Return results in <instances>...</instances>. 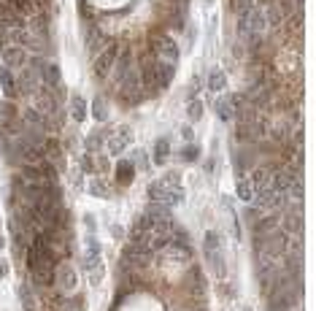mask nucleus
Returning a JSON list of instances; mask_svg holds the SVG:
<instances>
[{
  "label": "nucleus",
  "instance_id": "b1692460",
  "mask_svg": "<svg viewBox=\"0 0 316 311\" xmlns=\"http://www.w3.org/2000/svg\"><path fill=\"white\" fill-rule=\"evenodd\" d=\"M60 282H62L65 290L76 287V274H73V268H70V265H60Z\"/></svg>",
  "mask_w": 316,
  "mask_h": 311
},
{
  "label": "nucleus",
  "instance_id": "393cba45",
  "mask_svg": "<svg viewBox=\"0 0 316 311\" xmlns=\"http://www.w3.org/2000/svg\"><path fill=\"white\" fill-rule=\"evenodd\" d=\"M84 146H86V154H92V152H98L100 146H103V133H92L86 136V141H84Z\"/></svg>",
  "mask_w": 316,
  "mask_h": 311
},
{
  "label": "nucleus",
  "instance_id": "9d476101",
  "mask_svg": "<svg viewBox=\"0 0 316 311\" xmlns=\"http://www.w3.org/2000/svg\"><path fill=\"white\" fill-rule=\"evenodd\" d=\"M30 274H33L35 287H52L54 284V265L52 262H43V265H38L35 271H30Z\"/></svg>",
  "mask_w": 316,
  "mask_h": 311
},
{
  "label": "nucleus",
  "instance_id": "f3484780",
  "mask_svg": "<svg viewBox=\"0 0 316 311\" xmlns=\"http://www.w3.org/2000/svg\"><path fill=\"white\" fill-rule=\"evenodd\" d=\"M170 157V141L168 138H157V144H154V162L157 165H165Z\"/></svg>",
  "mask_w": 316,
  "mask_h": 311
},
{
  "label": "nucleus",
  "instance_id": "c85d7f7f",
  "mask_svg": "<svg viewBox=\"0 0 316 311\" xmlns=\"http://www.w3.org/2000/svg\"><path fill=\"white\" fill-rule=\"evenodd\" d=\"M81 168L86 170V173H92V170H95V162H92V154H86V157H84V162H81Z\"/></svg>",
  "mask_w": 316,
  "mask_h": 311
},
{
  "label": "nucleus",
  "instance_id": "2f4dec72",
  "mask_svg": "<svg viewBox=\"0 0 316 311\" xmlns=\"http://www.w3.org/2000/svg\"><path fill=\"white\" fill-rule=\"evenodd\" d=\"M187 3H189V0H173V6H176V9H187Z\"/></svg>",
  "mask_w": 316,
  "mask_h": 311
},
{
  "label": "nucleus",
  "instance_id": "39448f33",
  "mask_svg": "<svg viewBox=\"0 0 316 311\" xmlns=\"http://www.w3.org/2000/svg\"><path fill=\"white\" fill-rule=\"evenodd\" d=\"M130 141H132V130L127 127V124H119V127L111 133V138H108V152H111V154H122L130 146Z\"/></svg>",
  "mask_w": 316,
  "mask_h": 311
},
{
  "label": "nucleus",
  "instance_id": "7ed1b4c3",
  "mask_svg": "<svg viewBox=\"0 0 316 311\" xmlns=\"http://www.w3.org/2000/svg\"><path fill=\"white\" fill-rule=\"evenodd\" d=\"M303 206L295 203V206H289V208H284V216H281V233H287V236H303Z\"/></svg>",
  "mask_w": 316,
  "mask_h": 311
},
{
  "label": "nucleus",
  "instance_id": "423d86ee",
  "mask_svg": "<svg viewBox=\"0 0 316 311\" xmlns=\"http://www.w3.org/2000/svg\"><path fill=\"white\" fill-rule=\"evenodd\" d=\"M41 84L46 90H54L57 92V98H60V92H62V76H60V68L54 65V62H43V68H41Z\"/></svg>",
  "mask_w": 316,
  "mask_h": 311
},
{
  "label": "nucleus",
  "instance_id": "72a5a7b5",
  "mask_svg": "<svg viewBox=\"0 0 316 311\" xmlns=\"http://www.w3.org/2000/svg\"><path fill=\"white\" fill-rule=\"evenodd\" d=\"M246 311H251V308H246Z\"/></svg>",
  "mask_w": 316,
  "mask_h": 311
},
{
  "label": "nucleus",
  "instance_id": "1a4fd4ad",
  "mask_svg": "<svg viewBox=\"0 0 316 311\" xmlns=\"http://www.w3.org/2000/svg\"><path fill=\"white\" fill-rule=\"evenodd\" d=\"M84 268L92 271L100 268V244L95 238H86V246H84Z\"/></svg>",
  "mask_w": 316,
  "mask_h": 311
},
{
  "label": "nucleus",
  "instance_id": "bb28decb",
  "mask_svg": "<svg viewBox=\"0 0 316 311\" xmlns=\"http://www.w3.org/2000/svg\"><path fill=\"white\" fill-rule=\"evenodd\" d=\"M149 157H146V152L144 149H138V152H132V157H130V162H132V168L136 170H146L149 168V162H146Z\"/></svg>",
  "mask_w": 316,
  "mask_h": 311
},
{
  "label": "nucleus",
  "instance_id": "ddd939ff",
  "mask_svg": "<svg viewBox=\"0 0 316 311\" xmlns=\"http://www.w3.org/2000/svg\"><path fill=\"white\" fill-rule=\"evenodd\" d=\"M116 79H124V76H127V71L132 68V52L130 49H119V54H116Z\"/></svg>",
  "mask_w": 316,
  "mask_h": 311
},
{
  "label": "nucleus",
  "instance_id": "a878e982",
  "mask_svg": "<svg viewBox=\"0 0 316 311\" xmlns=\"http://www.w3.org/2000/svg\"><path fill=\"white\" fill-rule=\"evenodd\" d=\"M187 114H189V119H192V122H200L203 119V103H200V100H189Z\"/></svg>",
  "mask_w": 316,
  "mask_h": 311
},
{
  "label": "nucleus",
  "instance_id": "f8f14e48",
  "mask_svg": "<svg viewBox=\"0 0 316 311\" xmlns=\"http://www.w3.org/2000/svg\"><path fill=\"white\" fill-rule=\"evenodd\" d=\"M262 14H265V25H267V30H273V27H279L281 22H284V9L281 6H276V3H270V6H262Z\"/></svg>",
  "mask_w": 316,
  "mask_h": 311
},
{
  "label": "nucleus",
  "instance_id": "5701e85b",
  "mask_svg": "<svg viewBox=\"0 0 316 311\" xmlns=\"http://www.w3.org/2000/svg\"><path fill=\"white\" fill-rule=\"evenodd\" d=\"M251 9H254V0H230V11H233V14H238V17L249 14Z\"/></svg>",
  "mask_w": 316,
  "mask_h": 311
},
{
  "label": "nucleus",
  "instance_id": "4468645a",
  "mask_svg": "<svg viewBox=\"0 0 316 311\" xmlns=\"http://www.w3.org/2000/svg\"><path fill=\"white\" fill-rule=\"evenodd\" d=\"M136 179V168H132L130 160H119L116 162V182L119 184H130Z\"/></svg>",
  "mask_w": 316,
  "mask_h": 311
},
{
  "label": "nucleus",
  "instance_id": "cd10ccee",
  "mask_svg": "<svg viewBox=\"0 0 316 311\" xmlns=\"http://www.w3.org/2000/svg\"><path fill=\"white\" fill-rule=\"evenodd\" d=\"M197 154H200V149H197V146H192V144H189V146H184V149L178 152V157L184 160V162H195V160H197Z\"/></svg>",
  "mask_w": 316,
  "mask_h": 311
},
{
  "label": "nucleus",
  "instance_id": "473e14b6",
  "mask_svg": "<svg viewBox=\"0 0 316 311\" xmlns=\"http://www.w3.org/2000/svg\"><path fill=\"white\" fill-rule=\"evenodd\" d=\"M3 246H6V238H3V236H0V252H3Z\"/></svg>",
  "mask_w": 316,
  "mask_h": 311
},
{
  "label": "nucleus",
  "instance_id": "2eb2a0df",
  "mask_svg": "<svg viewBox=\"0 0 316 311\" xmlns=\"http://www.w3.org/2000/svg\"><path fill=\"white\" fill-rule=\"evenodd\" d=\"M216 116H219L222 122H230V119H235V106H233L230 95H227V98H219V100H216Z\"/></svg>",
  "mask_w": 316,
  "mask_h": 311
},
{
  "label": "nucleus",
  "instance_id": "a211bd4d",
  "mask_svg": "<svg viewBox=\"0 0 316 311\" xmlns=\"http://www.w3.org/2000/svg\"><path fill=\"white\" fill-rule=\"evenodd\" d=\"M70 116H73V122H84L86 119V103H84L81 95L70 98Z\"/></svg>",
  "mask_w": 316,
  "mask_h": 311
},
{
  "label": "nucleus",
  "instance_id": "4be33fe9",
  "mask_svg": "<svg viewBox=\"0 0 316 311\" xmlns=\"http://www.w3.org/2000/svg\"><path fill=\"white\" fill-rule=\"evenodd\" d=\"M92 114H95V119H98V122H106L108 119V103L103 98H95L92 100Z\"/></svg>",
  "mask_w": 316,
  "mask_h": 311
},
{
  "label": "nucleus",
  "instance_id": "7c9ffc66",
  "mask_svg": "<svg viewBox=\"0 0 316 311\" xmlns=\"http://www.w3.org/2000/svg\"><path fill=\"white\" fill-rule=\"evenodd\" d=\"M3 276H9V262L0 260V279H3Z\"/></svg>",
  "mask_w": 316,
  "mask_h": 311
},
{
  "label": "nucleus",
  "instance_id": "dca6fc26",
  "mask_svg": "<svg viewBox=\"0 0 316 311\" xmlns=\"http://www.w3.org/2000/svg\"><path fill=\"white\" fill-rule=\"evenodd\" d=\"M106 38H103L98 30H86V49H89L92 54H100L103 49H106Z\"/></svg>",
  "mask_w": 316,
  "mask_h": 311
},
{
  "label": "nucleus",
  "instance_id": "6ab92c4d",
  "mask_svg": "<svg viewBox=\"0 0 316 311\" xmlns=\"http://www.w3.org/2000/svg\"><path fill=\"white\" fill-rule=\"evenodd\" d=\"M238 198L243 203H251V200H254V187H251V182L246 176H238Z\"/></svg>",
  "mask_w": 316,
  "mask_h": 311
},
{
  "label": "nucleus",
  "instance_id": "0eeeda50",
  "mask_svg": "<svg viewBox=\"0 0 316 311\" xmlns=\"http://www.w3.org/2000/svg\"><path fill=\"white\" fill-rule=\"evenodd\" d=\"M270 179H273V168H267V165H259V168L251 170L249 182H251V187H254V195L270 190Z\"/></svg>",
  "mask_w": 316,
  "mask_h": 311
},
{
  "label": "nucleus",
  "instance_id": "f704fd0d",
  "mask_svg": "<svg viewBox=\"0 0 316 311\" xmlns=\"http://www.w3.org/2000/svg\"><path fill=\"white\" fill-rule=\"evenodd\" d=\"M0 30H3V27H0Z\"/></svg>",
  "mask_w": 316,
  "mask_h": 311
},
{
  "label": "nucleus",
  "instance_id": "9b49d317",
  "mask_svg": "<svg viewBox=\"0 0 316 311\" xmlns=\"http://www.w3.org/2000/svg\"><path fill=\"white\" fill-rule=\"evenodd\" d=\"M0 90H3L6 100L19 95V90H17V73H11V68H3V71H0Z\"/></svg>",
  "mask_w": 316,
  "mask_h": 311
},
{
  "label": "nucleus",
  "instance_id": "20e7f679",
  "mask_svg": "<svg viewBox=\"0 0 316 311\" xmlns=\"http://www.w3.org/2000/svg\"><path fill=\"white\" fill-rule=\"evenodd\" d=\"M116 54H119V46H114V43H108L106 49H103L98 57H95L92 62V71L98 79H106L108 73H111V68H114V62H116Z\"/></svg>",
  "mask_w": 316,
  "mask_h": 311
},
{
  "label": "nucleus",
  "instance_id": "412c9836",
  "mask_svg": "<svg viewBox=\"0 0 316 311\" xmlns=\"http://www.w3.org/2000/svg\"><path fill=\"white\" fill-rule=\"evenodd\" d=\"M89 192H92V195H98V198H108V195H111V187H108L106 179H92V182H89Z\"/></svg>",
  "mask_w": 316,
  "mask_h": 311
},
{
  "label": "nucleus",
  "instance_id": "aec40b11",
  "mask_svg": "<svg viewBox=\"0 0 316 311\" xmlns=\"http://www.w3.org/2000/svg\"><path fill=\"white\" fill-rule=\"evenodd\" d=\"M224 84H227V76H224V71H211V76H208V90L211 92H222L224 90Z\"/></svg>",
  "mask_w": 316,
  "mask_h": 311
},
{
  "label": "nucleus",
  "instance_id": "6e6552de",
  "mask_svg": "<svg viewBox=\"0 0 316 311\" xmlns=\"http://www.w3.org/2000/svg\"><path fill=\"white\" fill-rule=\"evenodd\" d=\"M0 54H3V60H6V68H19V65H25V60H27L25 49L17 46V43L0 46Z\"/></svg>",
  "mask_w": 316,
  "mask_h": 311
},
{
  "label": "nucleus",
  "instance_id": "c756f323",
  "mask_svg": "<svg viewBox=\"0 0 316 311\" xmlns=\"http://www.w3.org/2000/svg\"><path fill=\"white\" fill-rule=\"evenodd\" d=\"M181 136H184V141H192V127L184 124V127H181Z\"/></svg>",
  "mask_w": 316,
  "mask_h": 311
},
{
  "label": "nucleus",
  "instance_id": "f03ea898",
  "mask_svg": "<svg viewBox=\"0 0 316 311\" xmlns=\"http://www.w3.org/2000/svg\"><path fill=\"white\" fill-rule=\"evenodd\" d=\"M152 54L157 60H162V62H170V65H176V60H178V46L176 41H173L170 35H165V33H154L152 35Z\"/></svg>",
  "mask_w": 316,
  "mask_h": 311
},
{
  "label": "nucleus",
  "instance_id": "f257e3e1",
  "mask_svg": "<svg viewBox=\"0 0 316 311\" xmlns=\"http://www.w3.org/2000/svg\"><path fill=\"white\" fill-rule=\"evenodd\" d=\"M149 198L160 206H178L184 203V190L181 187H173V184H165V182H152L149 184Z\"/></svg>",
  "mask_w": 316,
  "mask_h": 311
}]
</instances>
